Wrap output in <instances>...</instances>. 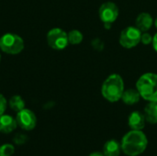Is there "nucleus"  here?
<instances>
[{
  "instance_id": "4",
  "label": "nucleus",
  "mask_w": 157,
  "mask_h": 156,
  "mask_svg": "<svg viewBox=\"0 0 157 156\" xmlns=\"http://www.w3.org/2000/svg\"><path fill=\"white\" fill-rule=\"evenodd\" d=\"M0 49L8 54H18L24 49V40L14 33H6L0 38Z\"/></svg>"
},
{
  "instance_id": "11",
  "label": "nucleus",
  "mask_w": 157,
  "mask_h": 156,
  "mask_svg": "<svg viewBox=\"0 0 157 156\" xmlns=\"http://www.w3.org/2000/svg\"><path fill=\"white\" fill-rule=\"evenodd\" d=\"M17 126L16 119L9 115H1L0 116V132L2 133H10Z\"/></svg>"
},
{
  "instance_id": "5",
  "label": "nucleus",
  "mask_w": 157,
  "mask_h": 156,
  "mask_svg": "<svg viewBox=\"0 0 157 156\" xmlns=\"http://www.w3.org/2000/svg\"><path fill=\"white\" fill-rule=\"evenodd\" d=\"M119 7L113 2L103 3L98 9V16L103 22L104 27L108 29L111 28V25L116 21L119 17Z\"/></svg>"
},
{
  "instance_id": "12",
  "label": "nucleus",
  "mask_w": 157,
  "mask_h": 156,
  "mask_svg": "<svg viewBox=\"0 0 157 156\" xmlns=\"http://www.w3.org/2000/svg\"><path fill=\"white\" fill-rule=\"evenodd\" d=\"M140 98H141V95H140L139 91L137 89H133V88L124 90L122 97H121L122 101L126 105H130V106L138 103L140 101Z\"/></svg>"
},
{
  "instance_id": "2",
  "label": "nucleus",
  "mask_w": 157,
  "mask_h": 156,
  "mask_svg": "<svg viewBox=\"0 0 157 156\" xmlns=\"http://www.w3.org/2000/svg\"><path fill=\"white\" fill-rule=\"evenodd\" d=\"M124 92V82L118 74H110L103 83L101 93L105 99L109 102H117L121 99Z\"/></svg>"
},
{
  "instance_id": "19",
  "label": "nucleus",
  "mask_w": 157,
  "mask_h": 156,
  "mask_svg": "<svg viewBox=\"0 0 157 156\" xmlns=\"http://www.w3.org/2000/svg\"><path fill=\"white\" fill-rule=\"evenodd\" d=\"M27 136L26 135H24V134H17L15 137H14V139H13V141H14V143H16V144H17V145H21V144H24L26 142H27Z\"/></svg>"
},
{
  "instance_id": "21",
  "label": "nucleus",
  "mask_w": 157,
  "mask_h": 156,
  "mask_svg": "<svg viewBox=\"0 0 157 156\" xmlns=\"http://www.w3.org/2000/svg\"><path fill=\"white\" fill-rule=\"evenodd\" d=\"M92 45L96 50H98V51H102L104 48V43L102 42V40L100 39H95L92 41Z\"/></svg>"
},
{
  "instance_id": "15",
  "label": "nucleus",
  "mask_w": 157,
  "mask_h": 156,
  "mask_svg": "<svg viewBox=\"0 0 157 156\" xmlns=\"http://www.w3.org/2000/svg\"><path fill=\"white\" fill-rule=\"evenodd\" d=\"M9 106L12 110L16 111L17 113L20 110L25 108V101L20 96H13L9 100Z\"/></svg>"
},
{
  "instance_id": "6",
  "label": "nucleus",
  "mask_w": 157,
  "mask_h": 156,
  "mask_svg": "<svg viewBox=\"0 0 157 156\" xmlns=\"http://www.w3.org/2000/svg\"><path fill=\"white\" fill-rule=\"evenodd\" d=\"M142 31L137 27H127L125 28L120 35V44L126 49H132L136 47L141 42Z\"/></svg>"
},
{
  "instance_id": "1",
  "label": "nucleus",
  "mask_w": 157,
  "mask_h": 156,
  "mask_svg": "<svg viewBox=\"0 0 157 156\" xmlns=\"http://www.w3.org/2000/svg\"><path fill=\"white\" fill-rule=\"evenodd\" d=\"M148 144L146 135L142 131L132 130L126 133L121 141V151L129 156L143 154Z\"/></svg>"
},
{
  "instance_id": "9",
  "label": "nucleus",
  "mask_w": 157,
  "mask_h": 156,
  "mask_svg": "<svg viewBox=\"0 0 157 156\" xmlns=\"http://www.w3.org/2000/svg\"><path fill=\"white\" fill-rule=\"evenodd\" d=\"M146 120L144 114L140 111H133L128 119V124L132 130L141 131L144 128Z\"/></svg>"
},
{
  "instance_id": "25",
  "label": "nucleus",
  "mask_w": 157,
  "mask_h": 156,
  "mask_svg": "<svg viewBox=\"0 0 157 156\" xmlns=\"http://www.w3.org/2000/svg\"><path fill=\"white\" fill-rule=\"evenodd\" d=\"M0 61H1V55H0Z\"/></svg>"
},
{
  "instance_id": "10",
  "label": "nucleus",
  "mask_w": 157,
  "mask_h": 156,
  "mask_svg": "<svg viewBox=\"0 0 157 156\" xmlns=\"http://www.w3.org/2000/svg\"><path fill=\"white\" fill-rule=\"evenodd\" d=\"M135 24H136L135 27H137L142 32H145L152 28L154 24V19L151 14L147 12H143L139 14L138 17H136Z\"/></svg>"
},
{
  "instance_id": "23",
  "label": "nucleus",
  "mask_w": 157,
  "mask_h": 156,
  "mask_svg": "<svg viewBox=\"0 0 157 156\" xmlns=\"http://www.w3.org/2000/svg\"><path fill=\"white\" fill-rule=\"evenodd\" d=\"M88 156H105V154H101V153H98V152H96V153H93V154H89Z\"/></svg>"
},
{
  "instance_id": "8",
  "label": "nucleus",
  "mask_w": 157,
  "mask_h": 156,
  "mask_svg": "<svg viewBox=\"0 0 157 156\" xmlns=\"http://www.w3.org/2000/svg\"><path fill=\"white\" fill-rule=\"evenodd\" d=\"M16 120L17 125L25 131H31L36 127L37 118L35 114L28 108H24L17 112Z\"/></svg>"
},
{
  "instance_id": "16",
  "label": "nucleus",
  "mask_w": 157,
  "mask_h": 156,
  "mask_svg": "<svg viewBox=\"0 0 157 156\" xmlns=\"http://www.w3.org/2000/svg\"><path fill=\"white\" fill-rule=\"evenodd\" d=\"M67 34H68V41L72 45H77L83 41L84 36L82 32L77 29H72Z\"/></svg>"
},
{
  "instance_id": "22",
  "label": "nucleus",
  "mask_w": 157,
  "mask_h": 156,
  "mask_svg": "<svg viewBox=\"0 0 157 156\" xmlns=\"http://www.w3.org/2000/svg\"><path fill=\"white\" fill-rule=\"evenodd\" d=\"M152 44H153V47H154L155 51L157 52V33H155V35L154 38H153V42H152Z\"/></svg>"
},
{
  "instance_id": "18",
  "label": "nucleus",
  "mask_w": 157,
  "mask_h": 156,
  "mask_svg": "<svg viewBox=\"0 0 157 156\" xmlns=\"http://www.w3.org/2000/svg\"><path fill=\"white\" fill-rule=\"evenodd\" d=\"M153 36L148 33L147 31L145 32H142V36H141V42L144 45H149L150 43L153 42Z\"/></svg>"
},
{
  "instance_id": "17",
  "label": "nucleus",
  "mask_w": 157,
  "mask_h": 156,
  "mask_svg": "<svg viewBox=\"0 0 157 156\" xmlns=\"http://www.w3.org/2000/svg\"><path fill=\"white\" fill-rule=\"evenodd\" d=\"M15 148L10 143H5L0 146V156H12L14 154Z\"/></svg>"
},
{
  "instance_id": "13",
  "label": "nucleus",
  "mask_w": 157,
  "mask_h": 156,
  "mask_svg": "<svg viewBox=\"0 0 157 156\" xmlns=\"http://www.w3.org/2000/svg\"><path fill=\"white\" fill-rule=\"evenodd\" d=\"M144 117L146 122L150 124L157 123V102H149L144 108Z\"/></svg>"
},
{
  "instance_id": "20",
  "label": "nucleus",
  "mask_w": 157,
  "mask_h": 156,
  "mask_svg": "<svg viewBox=\"0 0 157 156\" xmlns=\"http://www.w3.org/2000/svg\"><path fill=\"white\" fill-rule=\"evenodd\" d=\"M6 108V99L2 94H0V116L5 113Z\"/></svg>"
},
{
  "instance_id": "3",
  "label": "nucleus",
  "mask_w": 157,
  "mask_h": 156,
  "mask_svg": "<svg viewBox=\"0 0 157 156\" xmlns=\"http://www.w3.org/2000/svg\"><path fill=\"white\" fill-rule=\"evenodd\" d=\"M136 89L144 99L157 102V74H144L136 83Z\"/></svg>"
},
{
  "instance_id": "7",
  "label": "nucleus",
  "mask_w": 157,
  "mask_h": 156,
  "mask_svg": "<svg viewBox=\"0 0 157 156\" xmlns=\"http://www.w3.org/2000/svg\"><path fill=\"white\" fill-rule=\"evenodd\" d=\"M47 42L54 50H63L69 43L68 34L62 29H52L47 34Z\"/></svg>"
},
{
  "instance_id": "24",
  "label": "nucleus",
  "mask_w": 157,
  "mask_h": 156,
  "mask_svg": "<svg viewBox=\"0 0 157 156\" xmlns=\"http://www.w3.org/2000/svg\"><path fill=\"white\" fill-rule=\"evenodd\" d=\"M154 24H155V28H156V29H157V17H156V18H155V20L154 21Z\"/></svg>"
},
{
  "instance_id": "14",
  "label": "nucleus",
  "mask_w": 157,
  "mask_h": 156,
  "mask_svg": "<svg viewBox=\"0 0 157 156\" xmlns=\"http://www.w3.org/2000/svg\"><path fill=\"white\" fill-rule=\"evenodd\" d=\"M121 145L115 140L107 142L103 147V154L105 156H119L121 154Z\"/></svg>"
}]
</instances>
